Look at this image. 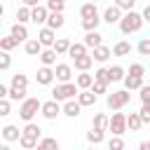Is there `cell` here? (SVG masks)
I'll return each mask as SVG.
<instances>
[{"label":"cell","mask_w":150,"mask_h":150,"mask_svg":"<svg viewBox=\"0 0 150 150\" xmlns=\"http://www.w3.org/2000/svg\"><path fill=\"white\" fill-rule=\"evenodd\" d=\"M143 23H145L143 14L129 9V12H124V16H122V21H120V30H122L124 35H131V33H138V30L143 28Z\"/></svg>","instance_id":"obj_1"},{"label":"cell","mask_w":150,"mask_h":150,"mask_svg":"<svg viewBox=\"0 0 150 150\" xmlns=\"http://www.w3.org/2000/svg\"><path fill=\"white\" fill-rule=\"evenodd\" d=\"M77 94H80V87H77V82H59V84L52 89V98H56V101L77 98Z\"/></svg>","instance_id":"obj_2"},{"label":"cell","mask_w":150,"mask_h":150,"mask_svg":"<svg viewBox=\"0 0 150 150\" xmlns=\"http://www.w3.org/2000/svg\"><path fill=\"white\" fill-rule=\"evenodd\" d=\"M40 108H42V101H40V98H35V96H26V98L21 101V105H19V117H21L23 122H30V120L38 115Z\"/></svg>","instance_id":"obj_3"},{"label":"cell","mask_w":150,"mask_h":150,"mask_svg":"<svg viewBox=\"0 0 150 150\" xmlns=\"http://www.w3.org/2000/svg\"><path fill=\"white\" fill-rule=\"evenodd\" d=\"M129 101H131V94H129L127 87H124V89H117V91H112V94H108V98H105V103H108L110 110H122Z\"/></svg>","instance_id":"obj_4"},{"label":"cell","mask_w":150,"mask_h":150,"mask_svg":"<svg viewBox=\"0 0 150 150\" xmlns=\"http://www.w3.org/2000/svg\"><path fill=\"white\" fill-rule=\"evenodd\" d=\"M127 115L120 112V110H112V117H110V124H108V131H112L115 136H122L127 131Z\"/></svg>","instance_id":"obj_5"},{"label":"cell","mask_w":150,"mask_h":150,"mask_svg":"<svg viewBox=\"0 0 150 150\" xmlns=\"http://www.w3.org/2000/svg\"><path fill=\"white\" fill-rule=\"evenodd\" d=\"M40 112H42V117H45V120H56V117L63 112V105H61V101L49 98V101H45V103H42Z\"/></svg>","instance_id":"obj_6"},{"label":"cell","mask_w":150,"mask_h":150,"mask_svg":"<svg viewBox=\"0 0 150 150\" xmlns=\"http://www.w3.org/2000/svg\"><path fill=\"white\" fill-rule=\"evenodd\" d=\"M47 19H49V7L47 5H35L33 14H30V21L35 26H47Z\"/></svg>","instance_id":"obj_7"},{"label":"cell","mask_w":150,"mask_h":150,"mask_svg":"<svg viewBox=\"0 0 150 150\" xmlns=\"http://www.w3.org/2000/svg\"><path fill=\"white\" fill-rule=\"evenodd\" d=\"M82 108H84V105H82L77 98H68V101H63V115H66V117H70V120L80 117Z\"/></svg>","instance_id":"obj_8"},{"label":"cell","mask_w":150,"mask_h":150,"mask_svg":"<svg viewBox=\"0 0 150 150\" xmlns=\"http://www.w3.org/2000/svg\"><path fill=\"white\" fill-rule=\"evenodd\" d=\"M122 9L117 7V5H110V7H105V12H103V21L108 23V26H112V23H120L122 21Z\"/></svg>","instance_id":"obj_9"},{"label":"cell","mask_w":150,"mask_h":150,"mask_svg":"<svg viewBox=\"0 0 150 150\" xmlns=\"http://www.w3.org/2000/svg\"><path fill=\"white\" fill-rule=\"evenodd\" d=\"M38 40H40L45 47H54V42H56V30L49 28V26H42V28L38 30Z\"/></svg>","instance_id":"obj_10"},{"label":"cell","mask_w":150,"mask_h":150,"mask_svg":"<svg viewBox=\"0 0 150 150\" xmlns=\"http://www.w3.org/2000/svg\"><path fill=\"white\" fill-rule=\"evenodd\" d=\"M54 77H56V73H54V68H52V66H42V68L38 70V75H35L38 84H42V87L52 84V82H54Z\"/></svg>","instance_id":"obj_11"},{"label":"cell","mask_w":150,"mask_h":150,"mask_svg":"<svg viewBox=\"0 0 150 150\" xmlns=\"http://www.w3.org/2000/svg\"><path fill=\"white\" fill-rule=\"evenodd\" d=\"M23 49H26L28 56H40V52L45 49V45H42L38 38H28V40L23 42Z\"/></svg>","instance_id":"obj_12"},{"label":"cell","mask_w":150,"mask_h":150,"mask_svg":"<svg viewBox=\"0 0 150 150\" xmlns=\"http://www.w3.org/2000/svg\"><path fill=\"white\" fill-rule=\"evenodd\" d=\"M56 56H59V52H56L54 47H45L38 59H40L42 66H56Z\"/></svg>","instance_id":"obj_13"},{"label":"cell","mask_w":150,"mask_h":150,"mask_svg":"<svg viewBox=\"0 0 150 150\" xmlns=\"http://www.w3.org/2000/svg\"><path fill=\"white\" fill-rule=\"evenodd\" d=\"M54 73H56V80H59V82H70V77H73V66H68V63H56V66H54Z\"/></svg>","instance_id":"obj_14"},{"label":"cell","mask_w":150,"mask_h":150,"mask_svg":"<svg viewBox=\"0 0 150 150\" xmlns=\"http://www.w3.org/2000/svg\"><path fill=\"white\" fill-rule=\"evenodd\" d=\"M96 98H98V94H96L91 87H89V89H80V94H77V101H80L84 108H87V105H94Z\"/></svg>","instance_id":"obj_15"},{"label":"cell","mask_w":150,"mask_h":150,"mask_svg":"<svg viewBox=\"0 0 150 150\" xmlns=\"http://www.w3.org/2000/svg\"><path fill=\"white\" fill-rule=\"evenodd\" d=\"M89 49H94V47H98V45H103V35L98 33V28L96 30H87V35H84V40H82Z\"/></svg>","instance_id":"obj_16"},{"label":"cell","mask_w":150,"mask_h":150,"mask_svg":"<svg viewBox=\"0 0 150 150\" xmlns=\"http://www.w3.org/2000/svg\"><path fill=\"white\" fill-rule=\"evenodd\" d=\"M91 56H94V61H98V63H105V61L112 56V49H110V47H105V45H98V47H94Z\"/></svg>","instance_id":"obj_17"},{"label":"cell","mask_w":150,"mask_h":150,"mask_svg":"<svg viewBox=\"0 0 150 150\" xmlns=\"http://www.w3.org/2000/svg\"><path fill=\"white\" fill-rule=\"evenodd\" d=\"M9 33L19 40V42H26L28 40V28H26V23H21V21H16V23H12V28H9Z\"/></svg>","instance_id":"obj_18"},{"label":"cell","mask_w":150,"mask_h":150,"mask_svg":"<svg viewBox=\"0 0 150 150\" xmlns=\"http://www.w3.org/2000/svg\"><path fill=\"white\" fill-rule=\"evenodd\" d=\"M0 131H2V138H5V141H19L21 134H23V131H19L16 124H5Z\"/></svg>","instance_id":"obj_19"},{"label":"cell","mask_w":150,"mask_h":150,"mask_svg":"<svg viewBox=\"0 0 150 150\" xmlns=\"http://www.w3.org/2000/svg\"><path fill=\"white\" fill-rule=\"evenodd\" d=\"M122 82H124V87H127L129 91H134V89H141V87H143V77H141V75H131V73H127Z\"/></svg>","instance_id":"obj_20"},{"label":"cell","mask_w":150,"mask_h":150,"mask_svg":"<svg viewBox=\"0 0 150 150\" xmlns=\"http://www.w3.org/2000/svg\"><path fill=\"white\" fill-rule=\"evenodd\" d=\"M63 23H66L63 12H49V19H47V26H49V28L59 30V28H63Z\"/></svg>","instance_id":"obj_21"},{"label":"cell","mask_w":150,"mask_h":150,"mask_svg":"<svg viewBox=\"0 0 150 150\" xmlns=\"http://www.w3.org/2000/svg\"><path fill=\"white\" fill-rule=\"evenodd\" d=\"M75 82H77L80 89H89V87L94 84V75H91L89 70H80V75L75 77Z\"/></svg>","instance_id":"obj_22"},{"label":"cell","mask_w":150,"mask_h":150,"mask_svg":"<svg viewBox=\"0 0 150 150\" xmlns=\"http://www.w3.org/2000/svg\"><path fill=\"white\" fill-rule=\"evenodd\" d=\"M103 136H105V129H98V127H91V131H87V141L91 145H101Z\"/></svg>","instance_id":"obj_23"},{"label":"cell","mask_w":150,"mask_h":150,"mask_svg":"<svg viewBox=\"0 0 150 150\" xmlns=\"http://www.w3.org/2000/svg\"><path fill=\"white\" fill-rule=\"evenodd\" d=\"M73 61H75V68H77V70H89V68L94 66V56H91V54H82V56L73 59Z\"/></svg>","instance_id":"obj_24"},{"label":"cell","mask_w":150,"mask_h":150,"mask_svg":"<svg viewBox=\"0 0 150 150\" xmlns=\"http://www.w3.org/2000/svg\"><path fill=\"white\" fill-rule=\"evenodd\" d=\"M143 124H145V122H143L141 112H131V115H127V127H129V131H138Z\"/></svg>","instance_id":"obj_25"},{"label":"cell","mask_w":150,"mask_h":150,"mask_svg":"<svg viewBox=\"0 0 150 150\" xmlns=\"http://www.w3.org/2000/svg\"><path fill=\"white\" fill-rule=\"evenodd\" d=\"M124 80V68L122 66H110L108 68V82H122Z\"/></svg>","instance_id":"obj_26"},{"label":"cell","mask_w":150,"mask_h":150,"mask_svg":"<svg viewBox=\"0 0 150 150\" xmlns=\"http://www.w3.org/2000/svg\"><path fill=\"white\" fill-rule=\"evenodd\" d=\"M38 143H40V138L28 136V134H21V138H19V145H21L23 150H33V148H38Z\"/></svg>","instance_id":"obj_27"},{"label":"cell","mask_w":150,"mask_h":150,"mask_svg":"<svg viewBox=\"0 0 150 150\" xmlns=\"http://www.w3.org/2000/svg\"><path fill=\"white\" fill-rule=\"evenodd\" d=\"M98 14V9H96V2H91V0H87L82 7H80V16L82 19H87V16H96Z\"/></svg>","instance_id":"obj_28"},{"label":"cell","mask_w":150,"mask_h":150,"mask_svg":"<svg viewBox=\"0 0 150 150\" xmlns=\"http://www.w3.org/2000/svg\"><path fill=\"white\" fill-rule=\"evenodd\" d=\"M101 21H103V16H87V19H82V28L84 30H96L98 26H101Z\"/></svg>","instance_id":"obj_29"},{"label":"cell","mask_w":150,"mask_h":150,"mask_svg":"<svg viewBox=\"0 0 150 150\" xmlns=\"http://www.w3.org/2000/svg\"><path fill=\"white\" fill-rule=\"evenodd\" d=\"M14 47H19V40L9 33V35H5V38H0V49H5V52H12Z\"/></svg>","instance_id":"obj_30"},{"label":"cell","mask_w":150,"mask_h":150,"mask_svg":"<svg viewBox=\"0 0 150 150\" xmlns=\"http://www.w3.org/2000/svg\"><path fill=\"white\" fill-rule=\"evenodd\" d=\"M30 14H33V7H28V5H21V7L16 9V21H21V23H28V21H30Z\"/></svg>","instance_id":"obj_31"},{"label":"cell","mask_w":150,"mask_h":150,"mask_svg":"<svg viewBox=\"0 0 150 150\" xmlns=\"http://www.w3.org/2000/svg\"><path fill=\"white\" fill-rule=\"evenodd\" d=\"M87 45L84 42H73L70 45V49H68V56H73V59H77V56H82V54H87Z\"/></svg>","instance_id":"obj_32"},{"label":"cell","mask_w":150,"mask_h":150,"mask_svg":"<svg viewBox=\"0 0 150 150\" xmlns=\"http://www.w3.org/2000/svg\"><path fill=\"white\" fill-rule=\"evenodd\" d=\"M112 54H115V56H127V54H131V45H129L127 40H120V42L112 47Z\"/></svg>","instance_id":"obj_33"},{"label":"cell","mask_w":150,"mask_h":150,"mask_svg":"<svg viewBox=\"0 0 150 150\" xmlns=\"http://www.w3.org/2000/svg\"><path fill=\"white\" fill-rule=\"evenodd\" d=\"M7 98H12V101H23V98H26V87H12V84H9Z\"/></svg>","instance_id":"obj_34"},{"label":"cell","mask_w":150,"mask_h":150,"mask_svg":"<svg viewBox=\"0 0 150 150\" xmlns=\"http://www.w3.org/2000/svg\"><path fill=\"white\" fill-rule=\"evenodd\" d=\"M21 131H23V134H28V136H35V138H40V136H42V129H40L33 120H30V122H26Z\"/></svg>","instance_id":"obj_35"},{"label":"cell","mask_w":150,"mask_h":150,"mask_svg":"<svg viewBox=\"0 0 150 150\" xmlns=\"http://www.w3.org/2000/svg\"><path fill=\"white\" fill-rule=\"evenodd\" d=\"M70 40L68 38H56V42H54V49L59 52V54H68V49H70Z\"/></svg>","instance_id":"obj_36"},{"label":"cell","mask_w":150,"mask_h":150,"mask_svg":"<svg viewBox=\"0 0 150 150\" xmlns=\"http://www.w3.org/2000/svg\"><path fill=\"white\" fill-rule=\"evenodd\" d=\"M108 124H110V117L108 115H103V112H96L94 115V124L91 127H98V129H105L108 131Z\"/></svg>","instance_id":"obj_37"},{"label":"cell","mask_w":150,"mask_h":150,"mask_svg":"<svg viewBox=\"0 0 150 150\" xmlns=\"http://www.w3.org/2000/svg\"><path fill=\"white\" fill-rule=\"evenodd\" d=\"M49 148L59 150V141H56V138H40V143H38V150H49Z\"/></svg>","instance_id":"obj_38"},{"label":"cell","mask_w":150,"mask_h":150,"mask_svg":"<svg viewBox=\"0 0 150 150\" xmlns=\"http://www.w3.org/2000/svg\"><path fill=\"white\" fill-rule=\"evenodd\" d=\"M12 87H26L28 89V77L23 75V73H16V75H12V82H9Z\"/></svg>","instance_id":"obj_39"},{"label":"cell","mask_w":150,"mask_h":150,"mask_svg":"<svg viewBox=\"0 0 150 150\" xmlns=\"http://www.w3.org/2000/svg\"><path fill=\"white\" fill-rule=\"evenodd\" d=\"M108 80H94V84H91V89L96 91V94H108Z\"/></svg>","instance_id":"obj_40"},{"label":"cell","mask_w":150,"mask_h":150,"mask_svg":"<svg viewBox=\"0 0 150 150\" xmlns=\"http://www.w3.org/2000/svg\"><path fill=\"white\" fill-rule=\"evenodd\" d=\"M136 49H138L141 56H150V38H143V40L136 45Z\"/></svg>","instance_id":"obj_41"},{"label":"cell","mask_w":150,"mask_h":150,"mask_svg":"<svg viewBox=\"0 0 150 150\" xmlns=\"http://www.w3.org/2000/svg\"><path fill=\"white\" fill-rule=\"evenodd\" d=\"M9 110H12V98H7V96H5V98H0V115H2V117H7V115H9Z\"/></svg>","instance_id":"obj_42"},{"label":"cell","mask_w":150,"mask_h":150,"mask_svg":"<svg viewBox=\"0 0 150 150\" xmlns=\"http://www.w3.org/2000/svg\"><path fill=\"white\" fill-rule=\"evenodd\" d=\"M9 66H12V56H9V52L2 49V54H0V70H7Z\"/></svg>","instance_id":"obj_43"},{"label":"cell","mask_w":150,"mask_h":150,"mask_svg":"<svg viewBox=\"0 0 150 150\" xmlns=\"http://www.w3.org/2000/svg\"><path fill=\"white\" fill-rule=\"evenodd\" d=\"M108 148H110V150H122V148H124V141H122L120 136H115V134H112V138L108 141Z\"/></svg>","instance_id":"obj_44"},{"label":"cell","mask_w":150,"mask_h":150,"mask_svg":"<svg viewBox=\"0 0 150 150\" xmlns=\"http://www.w3.org/2000/svg\"><path fill=\"white\" fill-rule=\"evenodd\" d=\"M127 73H131V75H141V77H143V75H145V66H143V63H131Z\"/></svg>","instance_id":"obj_45"},{"label":"cell","mask_w":150,"mask_h":150,"mask_svg":"<svg viewBox=\"0 0 150 150\" xmlns=\"http://www.w3.org/2000/svg\"><path fill=\"white\" fill-rule=\"evenodd\" d=\"M47 7H49V12H63L66 2H61V0H47Z\"/></svg>","instance_id":"obj_46"},{"label":"cell","mask_w":150,"mask_h":150,"mask_svg":"<svg viewBox=\"0 0 150 150\" xmlns=\"http://www.w3.org/2000/svg\"><path fill=\"white\" fill-rule=\"evenodd\" d=\"M138 96H141V103H150V84H143L138 89Z\"/></svg>","instance_id":"obj_47"},{"label":"cell","mask_w":150,"mask_h":150,"mask_svg":"<svg viewBox=\"0 0 150 150\" xmlns=\"http://www.w3.org/2000/svg\"><path fill=\"white\" fill-rule=\"evenodd\" d=\"M134 2H136V0H115V5H117L122 12H129V9H134Z\"/></svg>","instance_id":"obj_48"},{"label":"cell","mask_w":150,"mask_h":150,"mask_svg":"<svg viewBox=\"0 0 150 150\" xmlns=\"http://www.w3.org/2000/svg\"><path fill=\"white\" fill-rule=\"evenodd\" d=\"M138 112H141V117H143V122H145V124H150V103H143Z\"/></svg>","instance_id":"obj_49"},{"label":"cell","mask_w":150,"mask_h":150,"mask_svg":"<svg viewBox=\"0 0 150 150\" xmlns=\"http://www.w3.org/2000/svg\"><path fill=\"white\" fill-rule=\"evenodd\" d=\"M94 80H108V68H98L94 73Z\"/></svg>","instance_id":"obj_50"},{"label":"cell","mask_w":150,"mask_h":150,"mask_svg":"<svg viewBox=\"0 0 150 150\" xmlns=\"http://www.w3.org/2000/svg\"><path fill=\"white\" fill-rule=\"evenodd\" d=\"M141 14H143V19H145V23H150V5H145V9H143Z\"/></svg>","instance_id":"obj_51"},{"label":"cell","mask_w":150,"mask_h":150,"mask_svg":"<svg viewBox=\"0 0 150 150\" xmlns=\"http://www.w3.org/2000/svg\"><path fill=\"white\" fill-rule=\"evenodd\" d=\"M7 91H9V87H7V84H0V98H5Z\"/></svg>","instance_id":"obj_52"},{"label":"cell","mask_w":150,"mask_h":150,"mask_svg":"<svg viewBox=\"0 0 150 150\" xmlns=\"http://www.w3.org/2000/svg\"><path fill=\"white\" fill-rule=\"evenodd\" d=\"M21 5H28V7H35V5H40V0H21Z\"/></svg>","instance_id":"obj_53"},{"label":"cell","mask_w":150,"mask_h":150,"mask_svg":"<svg viewBox=\"0 0 150 150\" xmlns=\"http://www.w3.org/2000/svg\"><path fill=\"white\" fill-rule=\"evenodd\" d=\"M91 2H98V0H91Z\"/></svg>","instance_id":"obj_54"},{"label":"cell","mask_w":150,"mask_h":150,"mask_svg":"<svg viewBox=\"0 0 150 150\" xmlns=\"http://www.w3.org/2000/svg\"><path fill=\"white\" fill-rule=\"evenodd\" d=\"M61 2H66V0H61Z\"/></svg>","instance_id":"obj_55"}]
</instances>
